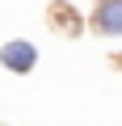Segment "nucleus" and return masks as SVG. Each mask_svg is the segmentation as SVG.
Here are the masks:
<instances>
[{
    "mask_svg": "<svg viewBox=\"0 0 122 126\" xmlns=\"http://www.w3.org/2000/svg\"><path fill=\"white\" fill-rule=\"evenodd\" d=\"M0 63H4L9 72H30L34 63H38V50H34L25 38H17V42H9L4 50H0Z\"/></svg>",
    "mask_w": 122,
    "mask_h": 126,
    "instance_id": "nucleus-1",
    "label": "nucleus"
},
{
    "mask_svg": "<svg viewBox=\"0 0 122 126\" xmlns=\"http://www.w3.org/2000/svg\"><path fill=\"white\" fill-rule=\"evenodd\" d=\"M97 30L122 34V0H101V9H97Z\"/></svg>",
    "mask_w": 122,
    "mask_h": 126,
    "instance_id": "nucleus-2",
    "label": "nucleus"
}]
</instances>
